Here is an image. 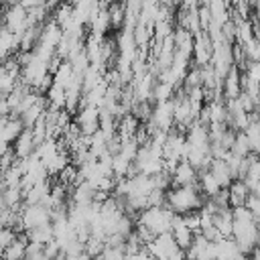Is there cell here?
<instances>
[{"mask_svg": "<svg viewBox=\"0 0 260 260\" xmlns=\"http://www.w3.org/2000/svg\"><path fill=\"white\" fill-rule=\"evenodd\" d=\"M209 197L201 193L199 185L193 183V185H181V187H173L171 191H165V205L177 213V215H183L187 211H195V209H201L205 205Z\"/></svg>", "mask_w": 260, "mask_h": 260, "instance_id": "obj_1", "label": "cell"}, {"mask_svg": "<svg viewBox=\"0 0 260 260\" xmlns=\"http://www.w3.org/2000/svg\"><path fill=\"white\" fill-rule=\"evenodd\" d=\"M20 221H22V230H32L51 223V211L41 203H30V205L24 203V207L20 209Z\"/></svg>", "mask_w": 260, "mask_h": 260, "instance_id": "obj_2", "label": "cell"}, {"mask_svg": "<svg viewBox=\"0 0 260 260\" xmlns=\"http://www.w3.org/2000/svg\"><path fill=\"white\" fill-rule=\"evenodd\" d=\"M12 150L16 154V158H24L35 150V142H32V132L28 128H22V132L16 136V140L12 142Z\"/></svg>", "mask_w": 260, "mask_h": 260, "instance_id": "obj_3", "label": "cell"}, {"mask_svg": "<svg viewBox=\"0 0 260 260\" xmlns=\"http://www.w3.org/2000/svg\"><path fill=\"white\" fill-rule=\"evenodd\" d=\"M24 242H20L18 238L10 244V246H6L0 254H2V260H22L24 258Z\"/></svg>", "mask_w": 260, "mask_h": 260, "instance_id": "obj_4", "label": "cell"}, {"mask_svg": "<svg viewBox=\"0 0 260 260\" xmlns=\"http://www.w3.org/2000/svg\"><path fill=\"white\" fill-rule=\"evenodd\" d=\"M14 240H16V232H14L12 228H6V225H4V230L0 232V252H2L6 246H10Z\"/></svg>", "mask_w": 260, "mask_h": 260, "instance_id": "obj_5", "label": "cell"}, {"mask_svg": "<svg viewBox=\"0 0 260 260\" xmlns=\"http://www.w3.org/2000/svg\"><path fill=\"white\" fill-rule=\"evenodd\" d=\"M167 260H187V254H185L183 248H175V250L167 256Z\"/></svg>", "mask_w": 260, "mask_h": 260, "instance_id": "obj_6", "label": "cell"}, {"mask_svg": "<svg viewBox=\"0 0 260 260\" xmlns=\"http://www.w3.org/2000/svg\"><path fill=\"white\" fill-rule=\"evenodd\" d=\"M22 260H24V258H22Z\"/></svg>", "mask_w": 260, "mask_h": 260, "instance_id": "obj_7", "label": "cell"}]
</instances>
